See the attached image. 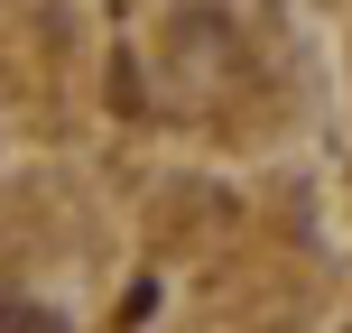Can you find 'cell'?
Segmentation results:
<instances>
[{"instance_id": "6da1fadb", "label": "cell", "mask_w": 352, "mask_h": 333, "mask_svg": "<svg viewBox=\"0 0 352 333\" xmlns=\"http://www.w3.org/2000/svg\"><path fill=\"white\" fill-rule=\"evenodd\" d=\"M28 324H56V315H37V306H0V333H28Z\"/></svg>"}]
</instances>
